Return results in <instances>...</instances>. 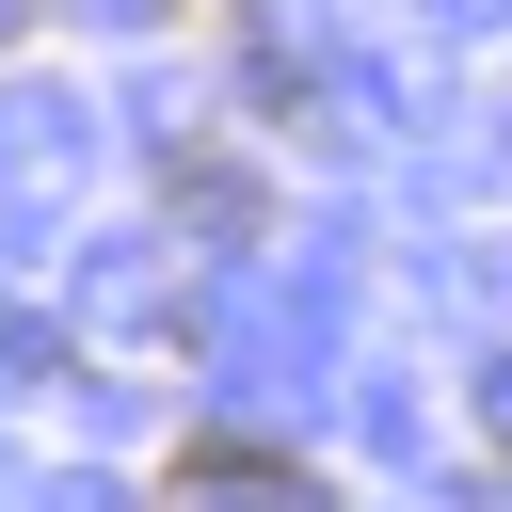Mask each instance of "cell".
I'll return each instance as SVG.
<instances>
[{
    "label": "cell",
    "instance_id": "1",
    "mask_svg": "<svg viewBox=\"0 0 512 512\" xmlns=\"http://www.w3.org/2000/svg\"><path fill=\"white\" fill-rule=\"evenodd\" d=\"M160 496H176V512H320L304 464H288V448H240V432H224V448H176Z\"/></svg>",
    "mask_w": 512,
    "mask_h": 512
},
{
    "label": "cell",
    "instance_id": "2",
    "mask_svg": "<svg viewBox=\"0 0 512 512\" xmlns=\"http://www.w3.org/2000/svg\"><path fill=\"white\" fill-rule=\"evenodd\" d=\"M176 208H192L208 240H256V208H272V192H256L240 160H176Z\"/></svg>",
    "mask_w": 512,
    "mask_h": 512
}]
</instances>
